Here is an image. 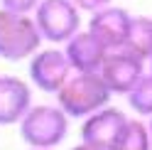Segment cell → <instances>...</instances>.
I'll return each instance as SVG.
<instances>
[{"label": "cell", "instance_id": "6da1fadb", "mask_svg": "<svg viewBox=\"0 0 152 150\" xmlns=\"http://www.w3.org/2000/svg\"><path fill=\"white\" fill-rule=\"evenodd\" d=\"M54 96L69 118H86L110 104L113 91L103 81L101 71H74Z\"/></svg>", "mask_w": 152, "mask_h": 150}, {"label": "cell", "instance_id": "7a4b0ae2", "mask_svg": "<svg viewBox=\"0 0 152 150\" xmlns=\"http://www.w3.org/2000/svg\"><path fill=\"white\" fill-rule=\"evenodd\" d=\"M17 128L27 148L56 150L69 135V116L61 111L59 104H32Z\"/></svg>", "mask_w": 152, "mask_h": 150}, {"label": "cell", "instance_id": "3957f363", "mask_svg": "<svg viewBox=\"0 0 152 150\" xmlns=\"http://www.w3.org/2000/svg\"><path fill=\"white\" fill-rule=\"evenodd\" d=\"M44 37L32 15L0 7V59L25 62L42 47Z\"/></svg>", "mask_w": 152, "mask_h": 150}, {"label": "cell", "instance_id": "277c9868", "mask_svg": "<svg viewBox=\"0 0 152 150\" xmlns=\"http://www.w3.org/2000/svg\"><path fill=\"white\" fill-rule=\"evenodd\" d=\"M44 42L64 44L81 30V10L74 0H42L32 12Z\"/></svg>", "mask_w": 152, "mask_h": 150}, {"label": "cell", "instance_id": "5b68a950", "mask_svg": "<svg viewBox=\"0 0 152 150\" xmlns=\"http://www.w3.org/2000/svg\"><path fill=\"white\" fill-rule=\"evenodd\" d=\"M30 84L44 93H56L74 74L66 52L59 47H39L30 57Z\"/></svg>", "mask_w": 152, "mask_h": 150}, {"label": "cell", "instance_id": "8992f818", "mask_svg": "<svg viewBox=\"0 0 152 150\" xmlns=\"http://www.w3.org/2000/svg\"><path fill=\"white\" fill-rule=\"evenodd\" d=\"M142 74H145V59H140L125 47L108 49L106 59L101 64V76L113 91V96H128Z\"/></svg>", "mask_w": 152, "mask_h": 150}, {"label": "cell", "instance_id": "52a82bcc", "mask_svg": "<svg viewBox=\"0 0 152 150\" xmlns=\"http://www.w3.org/2000/svg\"><path fill=\"white\" fill-rule=\"evenodd\" d=\"M128 116L115 106H103L96 113L81 118V143L96 145L101 150H110L115 138L120 135L123 126H125Z\"/></svg>", "mask_w": 152, "mask_h": 150}, {"label": "cell", "instance_id": "ba28073f", "mask_svg": "<svg viewBox=\"0 0 152 150\" xmlns=\"http://www.w3.org/2000/svg\"><path fill=\"white\" fill-rule=\"evenodd\" d=\"M130 22H132V15L125 7L106 5V7H101V10L91 12L88 30L103 42L106 49H118V47H123L125 40H128Z\"/></svg>", "mask_w": 152, "mask_h": 150}, {"label": "cell", "instance_id": "9c48e42d", "mask_svg": "<svg viewBox=\"0 0 152 150\" xmlns=\"http://www.w3.org/2000/svg\"><path fill=\"white\" fill-rule=\"evenodd\" d=\"M32 108V86L12 74H0V126H17Z\"/></svg>", "mask_w": 152, "mask_h": 150}, {"label": "cell", "instance_id": "30bf717a", "mask_svg": "<svg viewBox=\"0 0 152 150\" xmlns=\"http://www.w3.org/2000/svg\"><path fill=\"white\" fill-rule=\"evenodd\" d=\"M64 52L74 71H101V64L108 54L103 42L91 30H79L69 42H64Z\"/></svg>", "mask_w": 152, "mask_h": 150}, {"label": "cell", "instance_id": "8fae6325", "mask_svg": "<svg viewBox=\"0 0 152 150\" xmlns=\"http://www.w3.org/2000/svg\"><path fill=\"white\" fill-rule=\"evenodd\" d=\"M110 150H152L150 126L142 118H128Z\"/></svg>", "mask_w": 152, "mask_h": 150}, {"label": "cell", "instance_id": "7c38bea8", "mask_svg": "<svg viewBox=\"0 0 152 150\" xmlns=\"http://www.w3.org/2000/svg\"><path fill=\"white\" fill-rule=\"evenodd\" d=\"M123 47L130 49L132 54H137L140 59L150 62V57H152V17L132 15L130 32H128V40Z\"/></svg>", "mask_w": 152, "mask_h": 150}, {"label": "cell", "instance_id": "4fadbf2b", "mask_svg": "<svg viewBox=\"0 0 152 150\" xmlns=\"http://www.w3.org/2000/svg\"><path fill=\"white\" fill-rule=\"evenodd\" d=\"M128 106L140 118H152V71H145L128 93Z\"/></svg>", "mask_w": 152, "mask_h": 150}, {"label": "cell", "instance_id": "5bb4252c", "mask_svg": "<svg viewBox=\"0 0 152 150\" xmlns=\"http://www.w3.org/2000/svg\"><path fill=\"white\" fill-rule=\"evenodd\" d=\"M39 3L42 0H0V7L12 10V12H22V15H32Z\"/></svg>", "mask_w": 152, "mask_h": 150}, {"label": "cell", "instance_id": "9a60e30c", "mask_svg": "<svg viewBox=\"0 0 152 150\" xmlns=\"http://www.w3.org/2000/svg\"><path fill=\"white\" fill-rule=\"evenodd\" d=\"M74 3L79 5L81 12H96V10H101V7L110 5V0H74Z\"/></svg>", "mask_w": 152, "mask_h": 150}, {"label": "cell", "instance_id": "2e32d148", "mask_svg": "<svg viewBox=\"0 0 152 150\" xmlns=\"http://www.w3.org/2000/svg\"><path fill=\"white\" fill-rule=\"evenodd\" d=\"M71 150H101V148H96V145H88V143H79V145H74Z\"/></svg>", "mask_w": 152, "mask_h": 150}, {"label": "cell", "instance_id": "e0dca14e", "mask_svg": "<svg viewBox=\"0 0 152 150\" xmlns=\"http://www.w3.org/2000/svg\"><path fill=\"white\" fill-rule=\"evenodd\" d=\"M147 126H150V135H152V118H150V121H147Z\"/></svg>", "mask_w": 152, "mask_h": 150}, {"label": "cell", "instance_id": "ac0fdd59", "mask_svg": "<svg viewBox=\"0 0 152 150\" xmlns=\"http://www.w3.org/2000/svg\"><path fill=\"white\" fill-rule=\"evenodd\" d=\"M27 150H47V148H27Z\"/></svg>", "mask_w": 152, "mask_h": 150}, {"label": "cell", "instance_id": "d6986e66", "mask_svg": "<svg viewBox=\"0 0 152 150\" xmlns=\"http://www.w3.org/2000/svg\"><path fill=\"white\" fill-rule=\"evenodd\" d=\"M150 71H152V57H150Z\"/></svg>", "mask_w": 152, "mask_h": 150}]
</instances>
